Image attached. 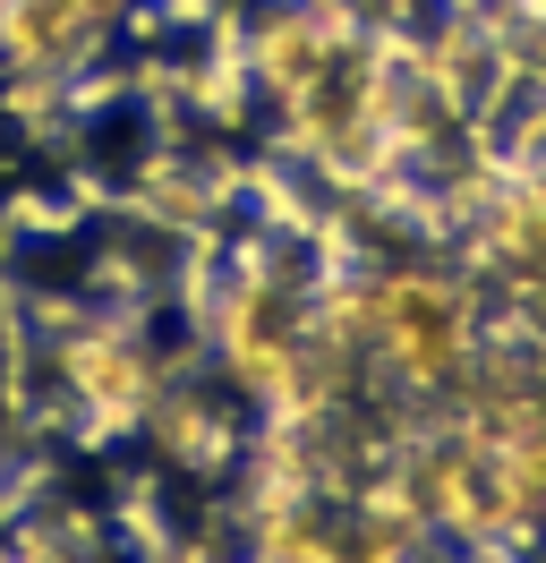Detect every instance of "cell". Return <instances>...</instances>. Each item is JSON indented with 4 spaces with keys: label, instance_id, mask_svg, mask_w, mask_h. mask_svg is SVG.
Returning <instances> with one entry per match:
<instances>
[{
    "label": "cell",
    "instance_id": "6da1fadb",
    "mask_svg": "<svg viewBox=\"0 0 546 563\" xmlns=\"http://www.w3.org/2000/svg\"><path fill=\"white\" fill-rule=\"evenodd\" d=\"M61 385L95 427H145L163 393V358L145 351L136 324H77L61 333Z\"/></svg>",
    "mask_w": 546,
    "mask_h": 563
},
{
    "label": "cell",
    "instance_id": "7a4b0ae2",
    "mask_svg": "<svg viewBox=\"0 0 546 563\" xmlns=\"http://www.w3.org/2000/svg\"><path fill=\"white\" fill-rule=\"evenodd\" d=\"M375 18H384V26H410V18H418V9H427V0H368Z\"/></svg>",
    "mask_w": 546,
    "mask_h": 563
}]
</instances>
